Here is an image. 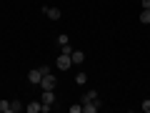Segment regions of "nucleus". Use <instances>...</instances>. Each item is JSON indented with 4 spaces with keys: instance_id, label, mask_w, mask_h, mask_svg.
Masks as SVG:
<instances>
[{
    "instance_id": "f257e3e1",
    "label": "nucleus",
    "mask_w": 150,
    "mask_h": 113,
    "mask_svg": "<svg viewBox=\"0 0 150 113\" xmlns=\"http://www.w3.org/2000/svg\"><path fill=\"white\" fill-rule=\"evenodd\" d=\"M55 86H58L55 75H53V73H45L43 81H40V88H43V91H55Z\"/></svg>"
},
{
    "instance_id": "f03ea898",
    "label": "nucleus",
    "mask_w": 150,
    "mask_h": 113,
    "mask_svg": "<svg viewBox=\"0 0 150 113\" xmlns=\"http://www.w3.org/2000/svg\"><path fill=\"white\" fill-rule=\"evenodd\" d=\"M55 65H58V70H68L70 65H73V58H70V55H65V53H60V58L55 60Z\"/></svg>"
},
{
    "instance_id": "7ed1b4c3",
    "label": "nucleus",
    "mask_w": 150,
    "mask_h": 113,
    "mask_svg": "<svg viewBox=\"0 0 150 113\" xmlns=\"http://www.w3.org/2000/svg\"><path fill=\"white\" fill-rule=\"evenodd\" d=\"M28 81H30L33 86H40V81H43V70H40V68H33L30 73H28Z\"/></svg>"
},
{
    "instance_id": "20e7f679",
    "label": "nucleus",
    "mask_w": 150,
    "mask_h": 113,
    "mask_svg": "<svg viewBox=\"0 0 150 113\" xmlns=\"http://www.w3.org/2000/svg\"><path fill=\"white\" fill-rule=\"evenodd\" d=\"M43 13L50 18V20H60V15H63V13H60V8H48V5L43 8Z\"/></svg>"
},
{
    "instance_id": "39448f33",
    "label": "nucleus",
    "mask_w": 150,
    "mask_h": 113,
    "mask_svg": "<svg viewBox=\"0 0 150 113\" xmlns=\"http://www.w3.org/2000/svg\"><path fill=\"white\" fill-rule=\"evenodd\" d=\"M40 103H43V106H53V103H55V93H53V91H43Z\"/></svg>"
},
{
    "instance_id": "423d86ee",
    "label": "nucleus",
    "mask_w": 150,
    "mask_h": 113,
    "mask_svg": "<svg viewBox=\"0 0 150 113\" xmlns=\"http://www.w3.org/2000/svg\"><path fill=\"white\" fill-rule=\"evenodd\" d=\"M70 58H73V65H80L83 60H85V53H83V50H73Z\"/></svg>"
},
{
    "instance_id": "0eeeda50",
    "label": "nucleus",
    "mask_w": 150,
    "mask_h": 113,
    "mask_svg": "<svg viewBox=\"0 0 150 113\" xmlns=\"http://www.w3.org/2000/svg\"><path fill=\"white\" fill-rule=\"evenodd\" d=\"M98 108H100V101H93V103H83V111H85V113H98Z\"/></svg>"
},
{
    "instance_id": "6e6552de",
    "label": "nucleus",
    "mask_w": 150,
    "mask_h": 113,
    "mask_svg": "<svg viewBox=\"0 0 150 113\" xmlns=\"http://www.w3.org/2000/svg\"><path fill=\"white\" fill-rule=\"evenodd\" d=\"M40 108H43V103H40V101H33V103H28V106H25V111L28 113H40Z\"/></svg>"
},
{
    "instance_id": "1a4fd4ad",
    "label": "nucleus",
    "mask_w": 150,
    "mask_h": 113,
    "mask_svg": "<svg viewBox=\"0 0 150 113\" xmlns=\"http://www.w3.org/2000/svg\"><path fill=\"white\" fill-rule=\"evenodd\" d=\"M93 101H100V98H98V93H95V91H88L85 96L80 98V103H93Z\"/></svg>"
},
{
    "instance_id": "9d476101",
    "label": "nucleus",
    "mask_w": 150,
    "mask_h": 113,
    "mask_svg": "<svg viewBox=\"0 0 150 113\" xmlns=\"http://www.w3.org/2000/svg\"><path fill=\"white\" fill-rule=\"evenodd\" d=\"M0 113H13V103L10 101H0Z\"/></svg>"
},
{
    "instance_id": "9b49d317",
    "label": "nucleus",
    "mask_w": 150,
    "mask_h": 113,
    "mask_svg": "<svg viewBox=\"0 0 150 113\" xmlns=\"http://www.w3.org/2000/svg\"><path fill=\"white\" fill-rule=\"evenodd\" d=\"M75 83H78V86H85V83H88V75L85 73H78V75H75Z\"/></svg>"
},
{
    "instance_id": "f8f14e48",
    "label": "nucleus",
    "mask_w": 150,
    "mask_h": 113,
    "mask_svg": "<svg viewBox=\"0 0 150 113\" xmlns=\"http://www.w3.org/2000/svg\"><path fill=\"white\" fill-rule=\"evenodd\" d=\"M140 23H145V25L150 23V10H145V8H143V13H140Z\"/></svg>"
},
{
    "instance_id": "ddd939ff",
    "label": "nucleus",
    "mask_w": 150,
    "mask_h": 113,
    "mask_svg": "<svg viewBox=\"0 0 150 113\" xmlns=\"http://www.w3.org/2000/svg\"><path fill=\"white\" fill-rule=\"evenodd\" d=\"M68 43H70V38L65 35V33H63V35H58V45H68Z\"/></svg>"
},
{
    "instance_id": "4468645a",
    "label": "nucleus",
    "mask_w": 150,
    "mask_h": 113,
    "mask_svg": "<svg viewBox=\"0 0 150 113\" xmlns=\"http://www.w3.org/2000/svg\"><path fill=\"white\" fill-rule=\"evenodd\" d=\"M60 53H65V55H70V53H73V45H60Z\"/></svg>"
},
{
    "instance_id": "2eb2a0df",
    "label": "nucleus",
    "mask_w": 150,
    "mask_h": 113,
    "mask_svg": "<svg viewBox=\"0 0 150 113\" xmlns=\"http://www.w3.org/2000/svg\"><path fill=\"white\" fill-rule=\"evenodd\" d=\"M13 103V113H18V111H23V103L20 101H10Z\"/></svg>"
},
{
    "instance_id": "dca6fc26",
    "label": "nucleus",
    "mask_w": 150,
    "mask_h": 113,
    "mask_svg": "<svg viewBox=\"0 0 150 113\" xmlns=\"http://www.w3.org/2000/svg\"><path fill=\"white\" fill-rule=\"evenodd\" d=\"M140 108H143L145 113H150V98H148V101H143V103H140Z\"/></svg>"
},
{
    "instance_id": "f3484780",
    "label": "nucleus",
    "mask_w": 150,
    "mask_h": 113,
    "mask_svg": "<svg viewBox=\"0 0 150 113\" xmlns=\"http://www.w3.org/2000/svg\"><path fill=\"white\" fill-rule=\"evenodd\" d=\"M83 111V103H80V106H70V113H80Z\"/></svg>"
},
{
    "instance_id": "a211bd4d",
    "label": "nucleus",
    "mask_w": 150,
    "mask_h": 113,
    "mask_svg": "<svg viewBox=\"0 0 150 113\" xmlns=\"http://www.w3.org/2000/svg\"><path fill=\"white\" fill-rule=\"evenodd\" d=\"M140 5H143L145 10H150V0H140Z\"/></svg>"
},
{
    "instance_id": "6ab92c4d",
    "label": "nucleus",
    "mask_w": 150,
    "mask_h": 113,
    "mask_svg": "<svg viewBox=\"0 0 150 113\" xmlns=\"http://www.w3.org/2000/svg\"><path fill=\"white\" fill-rule=\"evenodd\" d=\"M28 3H30V0H28Z\"/></svg>"
}]
</instances>
